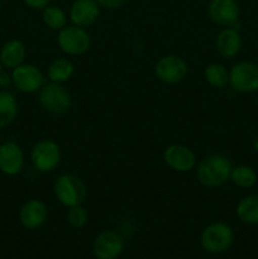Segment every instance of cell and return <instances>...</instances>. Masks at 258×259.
<instances>
[{
	"label": "cell",
	"mask_w": 258,
	"mask_h": 259,
	"mask_svg": "<svg viewBox=\"0 0 258 259\" xmlns=\"http://www.w3.org/2000/svg\"><path fill=\"white\" fill-rule=\"evenodd\" d=\"M25 5L32 9H45L48 5L50 0H24Z\"/></svg>",
	"instance_id": "27"
},
{
	"label": "cell",
	"mask_w": 258,
	"mask_h": 259,
	"mask_svg": "<svg viewBox=\"0 0 258 259\" xmlns=\"http://www.w3.org/2000/svg\"><path fill=\"white\" fill-rule=\"evenodd\" d=\"M13 86L18 91L24 94L38 93L45 85V75L42 71L30 63H22L13 68L12 72Z\"/></svg>",
	"instance_id": "8"
},
{
	"label": "cell",
	"mask_w": 258,
	"mask_h": 259,
	"mask_svg": "<svg viewBox=\"0 0 258 259\" xmlns=\"http://www.w3.org/2000/svg\"><path fill=\"white\" fill-rule=\"evenodd\" d=\"M25 157L22 147L13 141L0 144V172L7 176H17L23 171Z\"/></svg>",
	"instance_id": "12"
},
{
	"label": "cell",
	"mask_w": 258,
	"mask_h": 259,
	"mask_svg": "<svg viewBox=\"0 0 258 259\" xmlns=\"http://www.w3.org/2000/svg\"><path fill=\"white\" fill-rule=\"evenodd\" d=\"M126 0H96L100 7L106 8V9H116V8L121 7Z\"/></svg>",
	"instance_id": "25"
},
{
	"label": "cell",
	"mask_w": 258,
	"mask_h": 259,
	"mask_svg": "<svg viewBox=\"0 0 258 259\" xmlns=\"http://www.w3.org/2000/svg\"><path fill=\"white\" fill-rule=\"evenodd\" d=\"M3 71V65H2V62H0V72H2Z\"/></svg>",
	"instance_id": "28"
},
{
	"label": "cell",
	"mask_w": 258,
	"mask_h": 259,
	"mask_svg": "<svg viewBox=\"0 0 258 259\" xmlns=\"http://www.w3.org/2000/svg\"><path fill=\"white\" fill-rule=\"evenodd\" d=\"M89 215L82 205H77L68 209L67 220L73 228H82L88 223Z\"/></svg>",
	"instance_id": "24"
},
{
	"label": "cell",
	"mask_w": 258,
	"mask_h": 259,
	"mask_svg": "<svg viewBox=\"0 0 258 259\" xmlns=\"http://www.w3.org/2000/svg\"><path fill=\"white\" fill-rule=\"evenodd\" d=\"M57 45L66 55L80 56L89 51L91 46V38L85 28L66 25L65 28L58 30Z\"/></svg>",
	"instance_id": "7"
},
{
	"label": "cell",
	"mask_w": 258,
	"mask_h": 259,
	"mask_svg": "<svg viewBox=\"0 0 258 259\" xmlns=\"http://www.w3.org/2000/svg\"><path fill=\"white\" fill-rule=\"evenodd\" d=\"M0 5H2V3H0Z\"/></svg>",
	"instance_id": "29"
},
{
	"label": "cell",
	"mask_w": 258,
	"mask_h": 259,
	"mask_svg": "<svg viewBox=\"0 0 258 259\" xmlns=\"http://www.w3.org/2000/svg\"><path fill=\"white\" fill-rule=\"evenodd\" d=\"M43 22L50 29L52 30H61L66 27L67 23V17L65 12L58 7H46L43 9Z\"/></svg>",
	"instance_id": "23"
},
{
	"label": "cell",
	"mask_w": 258,
	"mask_h": 259,
	"mask_svg": "<svg viewBox=\"0 0 258 259\" xmlns=\"http://www.w3.org/2000/svg\"><path fill=\"white\" fill-rule=\"evenodd\" d=\"M18 116V103L15 96L8 90H0V129L14 123Z\"/></svg>",
	"instance_id": "18"
},
{
	"label": "cell",
	"mask_w": 258,
	"mask_h": 259,
	"mask_svg": "<svg viewBox=\"0 0 258 259\" xmlns=\"http://www.w3.org/2000/svg\"><path fill=\"white\" fill-rule=\"evenodd\" d=\"M230 181L240 189H250L257 182V174L252 167L240 164V166H235L232 168Z\"/></svg>",
	"instance_id": "21"
},
{
	"label": "cell",
	"mask_w": 258,
	"mask_h": 259,
	"mask_svg": "<svg viewBox=\"0 0 258 259\" xmlns=\"http://www.w3.org/2000/svg\"><path fill=\"white\" fill-rule=\"evenodd\" d=\"M209 18L223 28H235L239 23V7L235 0H210Z\"/></svg>",
	"instance_id": "10"
},
{
	"label": "cell",
	"mask_w": 258,
	"mask_h": 259,
	"mask_svg": "<svg viewBox=\"0 0 258 259\" xmlns=\"http://www.w3.org/2000/svg\"><path fill=\"white\" fill-rule=\"evenodd\" d=\"M218 53L224 58H233L240 52L242 37L235 28H224L220 30L215 39Z\"/></svg>",
	"instance_id": "16"
},
{
	"label": "cell",
	"mask_w": 258,
	"mask_h": 259,
	"mask_svg": "<svg viewBox=\"0 0 258 259\" xmlns=\"http://www.w3.org/2000/svg\"><path fill=\"white\" fill-rule=\"evenodd\" d=\"M25 57H27V48L19 39L7 40L0 48V62L3 67L8 70H13L24 63Z\"/></svg>",
	"instance_id": "17"
},
{
	"label": "cell",
	"mask_w": 258,
	"mask_h": 259,
	"mask_svg": "<svg viewBox=\"0 0 258 259\" xmlns=\"http://www.w3.org/2000/svg\"><path fill=\"white\" fill-rule=\"evenodd\" d=\"M30 161L38 172H52L61 162V148L52 139L38 141L30 151Z\"/></svg>",
	"instance_id": "6"
},
{
	"label": "cell",
	"mask_w": 258,
	"mask_h": 259,
	"mask_svg": "<svg viewBox=\"0 0 258 259\" xmlns=\"http://www.w3.org/2000/svg\"><path fill=\"white\" fill-rule=\"evenodd\" d=\"M100 5L96 0H76L70 9V19L73 25L88 28L98 20Z\"/></svg>",
	"instance_id": "15"
},
{
	"label": "cell",
	"mask_w": 258,
	"mask_h": 259,
	"mask_svg": "<svg viewBox=\"0 0 258 259\" xmlns=\"http://www.w3.org/2000/svg\"><path fill=\"white\" fill-rule=\"evenodd\" d=\"M189 67L184 58L176 55H167L159 58L154 66L156 77L167 85L179 83L186 77Z\"/></svg>",
	"instance_id": "9"
},
{
	"label": "cell",
	"mask_w": 258,
	"mask_h": 259,
	"mask_svg": "<svg viewBox=\"0 0 258 259\" xmlns=\"http://www.w3.org/2000/svg\"><path fill=\"white\" fill-rule=\"evenodd\" d=\"M38 103L47 113L53 115L66 114L72 106L68 91L63 88L62 83L56 82L43 85V88L38 91Z\"/></svg>",
	"instance_id": "3"
},
{
	"label": "cell",
	"mask_w": 258,
	"mask_h": 259,
	"mask_svg": "<svg viewBox=\"0 0 258 259\" xmlns=\"http://www.w3.org/2000/svg\"><path fill=\"white\" fill-rule=\"evenodd\" d=\"M229 85L240 94L258 91V65L250 61H240L229 71Z\"/></svg>",
	"instance_id": "5"
},
{
	"label": "cell",
	"mask_w": 258,
	"mask_h": 259,
	"mask_svg": "<svg viewBox=\"0 0 258 259\" xmlns=\"http://www.w3.org/2000/svg\"><path fill=\"white\" fill-rule=\"evenodd\" d=\"M204 77L209 85L222 89L229 83V71L222 63H210L205 67Z\"/></svg>",
	"instance_id": "22"
},
{
	"label": "cell",
	"mask_w": 258,
	"mask_h": 259,
	"mask_svg": "<svg viewBox=\"0 0 258 259\" xmlns=\"http://www.w3.org/2000/svg\"><path fill=\"white\" fill-rule=\"evenodd\" d=\"M124 249V240L118 233L104 230L94 240L93 250L98 259H115Z\"/></svg>",
	"instance_id": "13"
},
{
	"label": "cell",
	"mask_w": 258,
	"mask_h": 259,
	"mask_svg": "<svg viewBox=\"0 0 258 259\" xmlns=\"http://www.w3.org/2000/svg\"><path fill=\"white\" fill-rule=\"evenodd\" d=\"M235 214L240 222L249 225L258 224V195H249L240 200L235 207Z\"/></svg>",
	"instance_id": "19"
},
{
	"label": "cell",
	"mask_w": 258,
	"mask_h": 259,
	"mask_svg": "<svg viewBox=\"0 0 258 259\" xmlns=\"http://www.w3.org/2000/svg\"><path fill=\"white\" fill-rule=\"evenodd\" d=\"M232 162L224 154H210L199 163L196 168L197 181L205 187L215 189L223 186L230 180Z\"/></svg>",
	"instance_id": "1"
},
{
	"label": "cell",
	"mask_w": 258,
	"mask_h": 259,
	"mask_svg": "<svg viewBox=\"0 0 258 259\" xmlns=\"http://www.w3.org/2000/svg\"><path fill=\"white\" fill-rule=\"evenodd\" d=\"M53 192L57 201L68 209L82 205L88 196L85 182L72 174H63L58 176L53 184Z\"/></svg>",
	"instance_id": "2"
},
{
	"label": "cell",
	"mask_w": 258,
	"mask_h": 259,
	"mask_svg": "<svg viewBox=\"0 0 258 259\" xmlns=\"http://www.w3.org/2000/svg\"><path fill=\"white\" fill-rule=\"evenodd\" d=\"M234 240L233 229L223 222L212 223L207 225L201 234V245L206 252L218 254L230 248Z\"/></svg>",
	"instance_id": "4"
},
{
	"label": "cell",
	"mask_w": 258,
	"mask_h": 259,
	"mask_svg": "<svg viewBox=\"0 0 258 259\" xmlns=\"http://www.w3.org/2000/svg\"><path fill=\"white\" fill-rule=\"evenodd\" d=\"M48 218V209L40 200H28L19 210V222L25 229L35 230L42 227Z\"/></svg>",
	"instance_id": "14"
},
{
	"label": "cell",
	"mask_w": 258,
	"mask_h": 259,
	"mask_svg": "<svg viewBox=\"0 0 258 259\" xmlns=\"http://www.w3.org/2000/svg\"><path fill=\"white\" fill-rule=\"evenodd\" d=\"M75 72L73 63L67 58H56L50 63L47 68V75L51 82L63 83L70 80Z\"/></svg>",
	"instance_id": "20"
},
{
	"label": "cell",
	"mask_w": 258,
	"mask_h": 259,
	"mask_svg": "<svg viewBox=\"0 0 258 259\" xmlns=\"http://www.w3.org/2000/svg\"><path fill=\"white\" fill-rule=\"evenodd\" d=\"M163 161L174 171L185 174L196 166V156L190 147L185 144H171L163 152Z\"/></svg>",
	"instance_id": "11"
},
{
	"label": "cell",
	"mask_w": 258,
	"mask_h": 259,
	"mask_svg": "<svg viewBox=\"0 0 258 259\" xmlns=\"http://www.w3.org/2000/svg\"><path fill=\"white\" fill-rule=\"evenodd\" d=\"M10 85H13L12 75L3 70L2 72H0V89H2V90H7Z\"/></svg>",
	"instance_id": "26"
}]
</instances>
